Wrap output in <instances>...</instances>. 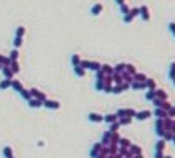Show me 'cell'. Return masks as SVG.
Returning a JSON list of instances; mask_svg holds the SVG:
<instances>
[{"instance_id": "2e32d148", "label": "cell", "mask_w": 175, "mask_h": 158, "mask_svg": "<svg viewBox=\"0 0 175 158\" xmlns=\"http://www.w3.org/2000/svg\"><path fill=\"white\" fill-rule=\"evenodd\" d=\"M102 71L104 76H109V74H112L114 73V68L112 66H109V64H101V68H99Z\"/></svg>"}, {"instance_id": "484cf974", "label": "cell", "mask_w": 175, "mask_h": 158, "mask_svg": "<svg viewBox=\"0 0 175 158\" xmlns=\"http://www.w3.org/2000/svg\"><path fill=\"white\" fill-rule=\"evenodd\" d=\"M94 89H96L98 92H102V89H104V79H96Z\"/></svg>"}, {"instance_id": "e0dca14e", "label": "cell", "mask_w": 175, "mask_h": 158, "mask_svg": "<svg viewBox=\"0 0 175 158\" xmlns=\"http://www.w3.org/2000/svg\"><path fill=\"white\" fill-rule=\"evenodd\" d=\"M122 83H124L122 73H114V74H112V84H122Z\"/></svg>"}, {"instance_id": "44dd1931", "label": "cell", "mask_w": 175, "mask_h": 158, "mask_svg": "<svg viewBox=\"0 0 175 158\" xmlns=\"http://www.w3.org/2000/svg\"><path fill=\"white\" fill-rule=\"evenodd\" d=\"M118 119H119V117L116 115V112H114V114H108V115H104V122H106V124H112V122H116Z\"/></svg>"}, {"instance_id": "836d02e7", "label": "cell", "mask_w": 175, "mask_h": 158, "mask_svg": "<svg viewBox=\"0 0 175 158\" xmlns=\"http://www.w3.org/2000/svg\"><path fill=\"white\" fill-rule=\"evenodd\" d=\"M79 63H81V56L78 55V53H74V55H71V64H73V66H78Z\"/></svg>"}, {"instance_id": "d6a6232c", "label": "cell", "mask_w": 175, "mask_h": 158, "mask_svg": "<svg viewBox=\"0 0 175 158\" xmlns=\"http://www.w3.org/2000/svg\"><path fill=\"white\" fill-rule=\"evenodd\" d=\"M124 71L127 73V74H136L137 73V69H136V66H134V64H126V69H124Z\"/></svg>"}, {"instance_id": "6da1fadb", "label": "cell", "mask_w": 175, "mask_h": 158, "mask_svg": "<svg viewBox=\"0 0 175 158\" xmlns=\"http://www.w3.org/2000/svg\"><path fill=\"white\" fill-rule=\"evenodd\" d=\"M154 132H155V135L159 137V138L164 135L165 128H164V122H162V119H155V122H154Z\"/></svg>"}, {"instance_id": "e575fe53", "label": "cell", "mask_w": 175, "mask_h": 158, "mask_svg": "<svg viewBox=\"0 0 175 158\" xmlns=\"http://www.w3.org/2000/svg\"><path fill=\"white\" fill-rule=\"evenodd\" d=\"M119 128H121L119 120H116V122H112V124H109V132H118Z\"/></svg>"}, {"instance_id": "60d3db41", "label": "cell", "mask_w": 175, "mask_h": 158, "mask_svg": "<svg viewBox=\"0 0 175 158\" xmlns=\"http://www.w3.org/2000/svg\"><path fill=\"white\" fill-rule=\"evenodd\" d=\"M124 69H126V63H119L114 66V73H124Z\"/></svg>"}, {"instance_id": "ba28073f", "label": "cell", "mask_w": 175, "mask_h": 158, "mask_svg": "<svg viewBox=\"0 0 175 158\" xmlns=\"http://www.w3.org/2000/svg\"><path fill=\"white\" fill-rule=\"evenodd\" d=\"M152 117V112L150 110H141V112H136V115H134V119L137 120H147Z\"/></svg>"}, {"instance_id": "11a10c76", "label": "cell", "mask_w": 175, "mask_h": 158, "mask_svg": "<svg viewBox=\"0 0 175 158\" xmlns=\"http://www.w3.org/2000/svg\"><path fill=\"white\" fill-rule=\"evenodd\" d=\"M131 158H144V155H142V153H139V155H132Z\"/></svg>"}, {"instance_id": "cb8c5ba5", "label": "cell", "mask_w": 175, "mask_h": 158, "mask_svg": "<svg viewBox=\"0 0 175 158\" xmlns=\"http://www.w3.org/2000/svg\"><path fill=\"white\" fill-rule=\"evenodd\" d=\"M118 145H119L121 148H129V147H131V140H129V138H122V137H121V140H119V143H118Z\"/></svg>"}, {"instance_id": "52a82bcc", "label": "cell", "mask_w": 175, "mask_h": 158, "mask_svg": "<svg viewBox=\"0 0 175 158\" xmlns=\"http://www.w3.org/2000/svg\"><path fill=\"white\" fill-rule=\"evenodd\" d=\"M101 150H102V143H101V142L94 143V145H92V148L89 150V156H91V158H96L99 153H101Z\"/></svg>"}, {"instance_id": "1f68e13d", "label": "cell", "mask_w": 175, "mask_h": 158, "mask_svg": "<svg viewBox=\"0 0 175 158\" xmlns=\"http://www.w3.org/2000/svg\"><path fill=\"white\" fill-rule=\"evenodd\" d=\"M10 69L13 71V74L20 73V64H18V61H12V63H10Z\"/></svg>"}, {"instance_id": "d4e9b609", "label": "cell", "mask_w": 175, "mask_h": 158, "mask_svg": "<svg viewBox=\"0 0 175 158\" xmlns=\"http://www.w3.org/2000/svg\"><path fill=\"white\" fill-rule=\"evenodd\" d=\"M132 120H134L132 117H127V115H126V117H121V119H119V124H121V127H122V125H131Z\"/></svg>"}, {"instance_id": "d590c367", "label": "cell", "mask_w": 175, "mask_h": 158, "mask_svg": "<svg viewBox=\"0 0 175 158\" xmlns=\"http://www.w3.org/2000/svg\"><path fill=\"white\" fill-rule=\"evenodd\" d=\"M168 79H170V81H173V79H175V61H172L170 69H168Z\"/></svg>"}, {"instance_id": "277c9868", "label": "cell", "mask_w": 175, "mask_h": 158, "mask_svg": "<svg viewBox=\"0 0 175 158\" xmlns=\"http://www.w3.org/2000/svg\"><path fill=\"white\" fill-rule=\"evenodd\" d=\"M88 120L92 122V124H101V122H104V115L98 114V112H89L88 114Z\"/></svg>"}, {"instance_id": "4fadbf2b", "label": "cell", "mask_w": 175, "mask_h": 158, "mask_svg": "<svg viewBox=\"0 0 175 158\" xmlns=\"http://www.w3.org/2000/svg\"><path fill=\"white\" fill-rule=\"evenodd\" d=\"M73 73L76 74L78 78H84V76H86V69H84L83 66H79V64H78V66H73Z\"/></svg>"}, {"instance_id": "7a4b0ae2", "label": "cell", "mask_w": 175, "mask_h": 158, "mask_svg": "<svg viewBox=\"0 0 175 158\" xmlns=\"http://www.w3.org/2000/svg\"><path fill=\"white\" fill-rule=\"evenodd\" d=\"M43 107L50 109V110H58V109L61 107V104L58 102V101H51V99H48V97H46L45 101H43Z\"/></svg>"}, {"instance_id": "603a6c76", "label": "cell", "mask_w": 175, "mask_h": 158, "mask_svg": "<svg viewBox=\"0 0 175 158\" xmlns=\"http://www.w3.org/2000/svg\"><path fill=\"white\" fill-rule=\"evenodd\" d=\"M18 94H20V97L23 99V101H30V99H32V94H30V91H28V89H22Z\"/></svg>"}, {"instance_id": "c3c4849f", "label": "cell", "mask_w": 175, "mask_h": 158, "mask_svg": "<svg viewBox=\"0 0 175 158\" xmlns=\"http://www.w3.org/2000/svg\"><path fill=\"white\" fill-rule=\"evenodd\" d=\"M165 153H164V150H154V158H164Z\"/></svg>"}, {"instance_id": "74e56055", "label": "cell", "mask_w": 175, "mask_h": 158, "mask_svg": "<svg viewBox=\"0 0 175 158\" xmlns=\"http://www.w3.org/2000/svg\"><path fill=\"white\" fill-rule=\"evenodd\" d=\"M2 153H3V156H5V158H8V156L13 155V150H12V147H8V145H7V147H3Z\"/></svg>"}, {"instance_id": "bcb514c9", "label": "cell", "mask_w": 175, "mask_h": 158, "mask_svg": "<svg viewBox=\"0 0 175 158\" xmlns=\"http://www.w3.org/2000/svg\"><path fill=\"white\" fill-rule=\"evenodd\" d=\"M25 35V26H18L15 30V36H23Z\"/></svg>"}, {"instance_id": "9c48e42d", "label": "cell", "mask_w": 175, "mask_h": 158, "mask_svg": "<svg viewBox=\"0 0 175 158\" xmlns=\"http://www.w3.org/2000/svg\"><path fill=\"white\" fill-rule=\"evenodd\" d=\"M154 117L155 119H165V117H168V112L162 107H155L154 109Z\"/></svg>"}, {"instance_id": "30bf717a", "label": "cell", "mask_w": 175, "mask_h": 158, "mask_svg": "<svg viewBox=\"0 0 175 158\" xmlns=\"http://www.w3.org/2000/svg\"><path fill=\"white\" fill-rule=\"evenodd\" d=\"M27 102H28V107H32V109L43 107V101H40V99H37V97H32L30 101H27Z\"/></svg>"}, {"instance_id": "9f6ffc18", "label": "cell", "mask_w": 175, "mask_h": 158, "mask_svg": "<svg viewBox=\"0 0 175 158\" xmlns=\"http://www.w3.org/2000/svg\"><path fill=\"white\" fill-rule=\"evenodd\" d=\"M172 143H173V147H175V133H173V138H172Z\"/></svg>"}, {"instance_id": "f546056e", "label": "cell", "mask_w": 175, "mask_h": 158, "mask_svg": "<svg viewBox=\"0 0 175 158\" xmlns=\"http://www.w3.org/2000/svg\"><path fill=\"white\" fill-rule=\"evenodd\" d=\"M155 97H159V99H168V96H167V92L164 91V89H155Z\"/></svg>"}, {"instance_id": "ab89813d", "label": "cell", "mask_w": 175, "mask_h": 158, "mask_svg": "<svg viewBox=\"0 0 175 158\" xmlns=\"http://www.w3.org/2000/svg\"><path fill=\"white\" fill-rule=\"evenodd\" d=\"M162 138L165 140V142H172V138H173V133L170 130H165L164 132V135H162Z\"/></svg>"}, {"instance_id": "816d5d0a", "label": "cell", "mask_w": 175, "mask_h": 158, "mask_svg": "<svg viewBox=\"0 0 175 158\" xmlns=\"http://www.w3.org/2000/svg\"><path fill=\"white\" fill-rule=\"evenodd\" d=\"M168 117H172V119H175V105H172V107L168 109Z\"/></svg>"}, {"instance_id": "ee69618b", "label": "cell", "mask_w": 175, "mask_h": 158, "mask_svg": "<svg viewBox=\"0 0 175 158\" xmlns=\"http://www.w3.org/2000/svg\"><path fill=\"white\" fill-rule=\"evenodd\" d=\"M154 97H155V89H147V92H145V99H147V101H152Z\"/></svg>"}, {"instance_id": "4316f807", "label": "cell", "mask_w": 175, "mask_h": 158, "mask_svg": "<svg viewBox=\"0 0 175 158\" xmlns=\"http://www.w3.org/2000/svg\"><path fill=\"white\" fill-rule=\"evenodd\" d=\"M129 150H131V153H132V155H139V153H142V148L139 147V145H134V143H131Z\"/></svg>"}, {"instance_id": "3957f363", "label": "cell", "mask_w": 175, "mask_h": 158, "mask_svg": "<svg viewBox=\"0 0 175 158\" xmlns=\"http://www.w3.org/2000/svg\"><path fill=\"white\" fill-rule=\"evenodd\" d=\"M136 112H137V110H134V109L129 107V109H119L118 112H116V115H118L119 119H121V117H126V115H127V117H132V119H134ZM119 119H118V120H119Z\"/></svg>"}, {"instance_id": "7dc6e473", "label": "cell", "mask_w": 175, "mask_h": 158, "mask_svg": "<svg viewBox=\"0 0 175 158\" xmlns=\"http://www.w3.org/2000/svg\"><path fill=\"white\" fill-rule=\"evenodd\" d=\"M134 18H136V17H134V15H131V13H127V15H124V17H122V20H124V23H131Z\"/></svg>"}, {"instance_id": "94428289", "label": "cell", "mask_w": 175, "mask_h": 158, "mask_svg": "<svg viewBox=\"0 0 175 158\" xmlns=\"http://www.w3.org/2000/svg\"><path fill=\"white\" fill-rule=\"evenodd\" d=\"M0 69H2V64H0Z\"/></svg>"}, {"instance_id": "f1b7e54d", "label": "cell", "mask_w": 175, "mask_h": 158, "mask_svg": "<svg viewBox=\"0 0 175 158\" xmlns=\"http://www.w3.org/2000/svg\"><path fill=\"white\" fill-rule=\"evenodd\" d=\"M99 68H101V63H98V61H89V63H88V69H92V71H98Z\"/></svg>"}, {"instance_id": "681fc988", "label": "cell", "mask_w": 175, "mask_h": 158, "mask_svg": "<svg viewBox=\"0 0 175 158\" xmlns=\"http://www.w3.org/2000/svg\"><path fill=\"white\" fill-rule=\"evenodd\" d=\"M129 13H131V15H134V17H139V13H141V10H139V7H134V8H131Z\"/></svg>"}, {"instance_id": "7c38bea8", "label": "cell", "mask_w": 175, "mask_h": 158, "mask_svg": "<svg viewBox=\"0 0 175 158\" xmlns=\"http://www.w3.org/2000/svg\"><path fill=\"white\" fill-rule=\"evenodd\" d=\"M30 94H32V97H37V99H40V101H45L46 99V94L45 92H42V91H38V89H30Z\"/></svg>"}, {"instance_id": "7bdbcfd3", "label": "cell", "mask_w": 175, "mask_h": 158, "mask_svg": "<svg viewBox=\"0 0 175 158\" xmlns=\"http://www.w3.org/2000/svg\"><path fill=\"white\" fill-rule=\"evenodd\" d=\"M10 58H7V56H3V55H0V64L2 66H10Z\"/></svg>"}, {"instance_id": "f5cc1de1", "label": "cell", "mask_w": 175, "mask_h": 158, "mask_svg": "<svg viewBox=\"0 0 175 158\" xmlns=\"http://www.w3.org/2000/svg\"><path fill=\"white\" fill-rule=\"evenodd\" d=\"M170 132H172V133H175V119L172 120V128H170Z\"/></svg>"}, {"instance_id": "f907efd6", "label": "cell", "mask_w": 175, "mask_h": 158, "mask_svg": "<svg viewBox=\"0 0 175 158\" xmlns=\"http://www.w3.org/2000/svg\"><path fill=\"white\" fill-rule=\"evenodd\" d=\"M168 30H170L172 31V35H173V36H175V22H170V23H168Z\"/></svg>"}, {"instance_id": "8d00e7d4", "label": "cell", "mask_w": 175, "mask_h": 158, "mask_svg": "<svg viewBox=\"0 0 175 158\" xmlns=\"http://www.w3.org/2000/svg\"><path fill=\"white\" fill-rule=\"evenodd\" d=\"M119 10H121L122 15H127V13L131 12V7H129L127 3H122V5H119Z\"/></svg>"}, {"instance_id": "db71d44e", "label": "cell", "mask_w": 175, "mask_h": 158, "mask_svg": "<svg viewBox=\"0 0 175 158\" xmlns=\"http://www.w3.org/2000/svg\"><path fill=\"white\" fill-rule=\"evenodd\" d=\"M114 2L118 3V5H122V3H126V0H114Z\"/></svg>"}, {"instance_id": "83f0119b", "label": "cell", "mask_w": 175, "mask_h": 158, "mask_svg": "<svg viewBox=\"0 0 175 158\" xmlns=\"http://www.w3.org/2000/svg\"><path fill=\"white\" fill-rule=\"evenodd\" d=\"M18 56H20V51H18V48H13L12 50V53H10V61H17L18 60Z\"/></svg>"}, {"instance_id": "9a60e30c", "label": "cell", "mask_w": 175, "mask_h": 158, "mask_svg": "<svg viewBox=\"0 0 175 158\" xmlns=\"http://www.w3.org/2000/svg\"><path fill=\"white\" fill-rule=\"evenodd\" d=\"M165 147H167V142H165V140L160 137V138L155 142V145H154V150H165Z\"/></svg>"}, {"instance_id": "6f0895ef", "label": "cell", "mask_w": 175, "mask_h": 158, "mask_svg": "<svg viewBox=\"0 0 175 158\" xmlns=\"http://www.w3.org/2000/svg\"><path fill=\"white\" fill-rule=\"evenodd\" d=\"M164 158H173V156H170V155H165Z\"/></svg>"}, {"instance_id": "f6af8a7d", "label": "cell", "mask_w": 175, "mask_h": 158, "mask_svg": "<svg viewBox=\"0 0 175 158\" xmlns=\"http://www.w3.org/2000/svg\"><path fill=\"white\" fill-rule=\"evenodd\" d=\"M111 91H112V84H111V83H104V89H102V92H106V94H111Z\"/></svg>"}, {"instance_id": "f35d334b", "label": "cell", "mask_w": 175, "mask_h": 158, "mask_svg": "<svg viewBox=\"0 0 175 158\" xmlns=\"http://www.w3.org/2000/svg\"><path fill=\"white\" fill-rule=\"evenodd\" d=\"M23 45V36H15L13 38V48H20Z\"/></svg>"}, {"instance_id": "8992f818", "label": "cell", "mask_w": 175, "mask_h": 158, "mask_svg": "<svg viewBox=\"0 0 175 158\" xmlns=\"http://www.w3.org/2000/svg\"><path fill=\"white\" fill-rule=\"evenodd\" d=\"M102 10H104V7H102V3H94L92 7L89 8V13L92 15V17H99L102 13Z\"/></svg>"}, {"instance_id": "ac0fdd59", "label": "cell", "mask_w": 175, "mask_h": 158, "mask_svg": "<svg viewBox=\"0 0 175 158\" xmlns=\"http://www.w3.org/2000/svg\"><path fill=\"white\" fill-rule=\"evenodd\" d=\"M12 89H13L15 92H20L23 89V86H22V83L18 79H12Z\"/></svg>"}, {"instance_id": "5b68a950", "label": "cell", "mask_w": 175, "mask_h": 158, "mask_svg": "<svg viewBox=\"0 0 175 158\" xmlns=\"http://www.w3.org/2000/svg\"><path fill=\"white\" fill-rule=\"evenodd\" d=\"M139 10H141V18L144 20V22H149L150 20V8L147 7V5H142V7H139Z\"/></svg>"}, {"instance_id": "d6986e66", "label": "cell", "mask_w": 175, "mask_h": 158, "mask_svg": "<svg viewBox=\"0 0 175 158\" xmlns=\"http://www.w3.org/2000/svg\"><path fill=\"white\" fill-rule=\"evenodd\" d=\"M111 133H112V132H109V130L102 133V138H101V143H102V145H106V147H108V145L111 143Z\"/></svg>"}, {"instance_id": "b9f144b4", "label": "cell", "mask_w": 175, "mask_h": 158, "mask_svg": "<svg viewBox=\"0 0 175 158\" xmlns=\"http://www.w3.org/2000/svg\"><path fill=\"white\" fill-rule=\"evenodd\" d=\"M119 140H121V135H119L118 132L111 133V143H119Z\"/></svg>"}, {"instance_id": "680465c9", "label": "cell", "mask_w": 175, "mask_h": 158, "mask_svg": "<svg viewBox=\"0 0 175 158\" xmlns=\"http://www.w3.org/2000/svg\"><path fill=\"white\" fill-rule=\"evenodd\" d=\"M172 83H173V86H175V79H173V81H172Z\"/></svg>"}, {"instance_id": "91938a15", "label": "cell", "mask_w": 175, "mask_h": 158, "mask_svg": "<svg viewBox=\"0 0 175 158\" xmlns=\"http://www.w3.org/2000/svg\"><path fill=\"white\" fill-rule=\"evenodd\" d=\"M8 158H13V155H12V156H8Z\"/></svg>"}, {"instance_id": "5bb4252c", "label": "cell", "mask_w": 175, "mask_h": 158, "mask_svg": "<svg viewBox=\"0 0 175 158\" xmlns=\"http://www.w3.org/2000/svg\"><path fill=\"white\" fill-rule=\"evenodd\" d=\"M131 89H134V91H142V89H147V87H145V83L132 81V83H131Z\"/></svg>"}, {"instance_id": "4dcf8cb0", "label": "cell", "mask_w": 175, "mask_h": 158, "mask_svg": "<svg viewBox=\"0 0 175 158\" xmlns=\"http://www.w3.org/2000/svg\"><path fill=\"white\" fill-rule=\"evenodd\" d=\"M145 87H147V89H157V83L154 79L147 78V81H145Z\"/></svg>"}, {"instance_id": "ffe728a7", "label": "cell", "mask_w": 175, "mask_h": 158, "mask_svg": "<svg viewBox=\"0 0 175 158\" xmlns=\"http://www.w3.org/2000/svg\"><path fill=\"white\" fill-rule=\"evenodd\" d=\"M8 87H12V79H2L0 81V91H5V89H8Z\"/></svg>"}, {"instance_id": "8fae6325", "label": "cell", "mask_w": 175, "mask_h": 158, "mask_svg": "<svg viewBox=\"0 0 175 158\" xmlns=\"http://www.w3.org/2000/svg\"><path fill=\"white\" fill-rule=\"evenodd\" d=\"M0 71H2V74H3V78L5 79H13V71H12L10 69V66H2V69H0Z\"/></svg>"}, {"instance_id": "7402d4cb", "label": "cell", "mask_w": 175, "mask_h": 158, "mask_svg": "<svg viewBox=\"0 0 175 158\" xmlns=\"http://www.w3.org/2000/svg\"><path fill=\"white\" fill-rule=\"evenodd\" d=\"M132 78H134V81H139V83H145V81H147V76L144 73H136Z\"/></svg>"}]
</instances>
